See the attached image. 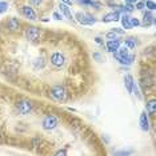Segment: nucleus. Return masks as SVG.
Segmentation results:
<instances>
[{"label":"nucleus","mask_w":156,"mask_h":156,"mask_svg":"<svg viewBox=\"0 0 156 156\" xmlns=\"http://www.w3.org/2000/svg\"><path fill=\"white\" fill-rule=\"evenodd\" d=\"M113 55H115V58L119 60L120 64H124V66L132 64V62L135 60V55L129 54V48H127L126 45H124V47H119L115 52H113Z\"/></svg>","instance_id":"f257e3e1"},{"label":"nucleus","mask_w":156,"mask_h":156,"mask_svg":"<svg viewBox=\"0 0 156 156\" xmlns=\"http://www.w3.org/2000/svg\"><path fill=\"white\" fill-rule=\"evenodd\" d=\"M58 123H59V120H58L56 116H54V115H47L43 119V123H41V126H43V128L45 131H51V129H55L56 127H58Z\"/></svg>","instance_id":"f03ea898"},{"label":"nucleus","mask_w":156,"mask_h":156,"mask_svg":"<svg viewBox=\"0 0 156 156\" xmlns=\"http://www.w3.org/2000/svg\"><path fill=\"white\" fill-rule=\"evenodd\" d=\"M51 96L56 99V100L59 101H64L66 98H67V92L64 90V87L62 86H54L51 90Z\"/></svg>","instance_id":"7ed1b4c3"},{"label":"nucleus","mask_w":156,"mask_h":156,"mask_svg":"<svg viewBox=\"0 0 156 156\" xmlns=\"http://www.w3.org/2000/svg\"><path fill=\"white\" fill-rule=\"evenodd\" d=\"M76 19L77 22L80 24H83V26H92V24H95V17H92L91 15H88V13H81V12H77L76 13Z\"/></svg>","instance_id":"20e7f679"},{"label":"nucleus","mask_w":156,"mask_h":156,"mask_svg":"<svg viewBox=\"0 0 156 156\" xmlns=\"http://www.w3.org/2000/svg\"><path fill=\"white\" fill-rule=\"evenodd\" d=\"M26 37L30 41H32V43H35V41H37V39L40 37V30H39L37 27H28L26 30Z\"/></svg>","instance_id":"39448f33"},{"label":"nucleus","mask_w":156,"mask_h":156,"mask_svg":"<svg viewBox=\"0 0 156 156\" xmlns=\"http://www.w3.org/2000/svg\"><path fill=\"white\" fill-rule=\"evenodd\" d=\"M51 63L55 67H63L66 64V56L62 52H54L51 55Z\"/></svg>","instance_id":"423d86ee"},{"label":"nucleus","mask_w":156,"mask_h":156,"mask_svg":"<svg viewBox=\"0 0 156 156\" xmlns=\"http://www.w3.org/2000/svg\"><path fill=\"white\" fill-rule=\"evenodd\" d=\"M16 107L22 115H27V113H30L31 109H32V104H31V101H28V100H20V101H17Z\"/></svg>","instance_id":"0eeeda50"},{"label":"nucleus","mask_w":156,"mask_h":156,"mask_svg":"<svg viewBox=\"0 0 156 156\" xmlns=\"http://www.w3.org/2000/svg\"><path fill=\"white\" fill-rule=\"evenodd\" d=\"M22 13L28 20H36V12H35L34 8H31L30 5H24L22 8Z\"/></svg>","instance_id":"6e6552de"},{"label":"nucleus","mask_w":156,"mask_h":156,"mask_svg":"<svg viewBox=\"0 0 156 156\" xmlns=\"http://www.w3.org/2000/svg\"><path fill=\"white\" fill-rule=\"evenodd\" d=\"M103 23H111V22H118V20H120V15L118 12H109L107 13V15L103 16Z\"/></svg>","instance_id":"1a4fd4ad"},{"label":"nucleus","mask_w":156,"mask_h":156,"mask_svg":"<svg viewBox=\"0 0 156 156\" xmlns=\"http://www.w3.org/2000/svg\"><path fill=\"white\" fill-rule=\"evenodd\" d=\"M140 128L143 129L144 132H147V131L150 129V122H148L147 113L145 112H141V115H140Z\"/></svg>","instance_id":"9d476101"},{"label":"nucleus","mask_w":156,"mask_h":156,"mask_svg":"<svg viewBox=\"0 0 156 156\" xmlns=\"http://www.w3.org/2000/svg\"><path fill=\"white\" fill-rule=\"evenodd\" d=\"M59 8H60V12L64 15L67 19H69V20H72V12H71V9H69V7L64 4V3H60L59 4Z\"/></svg>","instance_id":"9b49d317"},{"label":"nucleus","mask_w":156,"mask_h":156,"mask_svg":"<svg viewBox=\"0 0 156 156\" xmlns=\"http://www.w3.org/2000/svg\"><path fill=\"white\" fill-rule=\"evenodd\" d=\"M154 22H155V17H154V15H152V12H145L143 15V23L141 24H143L144 27L151 26Z\"/></svg>","instance_id":"f8f14e48"},{"label":"nucleus","mask_w":156,"mask_h":156,"mask_svg":"<svg viewBox=\"0 0 156 156\" xmlns=\"http://www.w3.org/2000/svg\"><path fill=\"white\" fill-rule=\"evenodd\" d=\"M105 45H107V49H108V51H109V52H112V54H113V52H115L116 49H118V48L120 47V41L118 40V39H116V40H108V41H107V44H105Z\"/></svg>","instance_id":"ddd939ff"},{"label":"nucleus","mask_w":156,"mask_h":156,"mask_svg":"<svg viewBox=\"0 0 156 156\" xmlns=\"http://www.w3.org/2000/svg\"><path fill=\"white\" fill-rule=\"evenodd\" d=\"M133 77L131 75H127L126 77H124V86H126L127 91L129 92V94H132V87H133Z\"/></svg>","instance_id":"4468645a"},{"label":"nucleus","mask_w":156,"mask_h":156,"mask_svg":"<svg viewBox=\"0 0 156 156\" xmlns=\"http://www.w3.org/2000/svg\"><path fill=\"white\" fill-rule=\"evenodd\" d=\"M147 111L151 116H155V113H156V100L155 99H151V100L147 103Z\"/></svg>","instance_id":"2eb2a0df"},{"label":"nucleus","mask_w":156,"mask_h":156,"mask_svg":"<svg viewBox=\"0 0 156 156\" xmlns=\"http://www.w3.org/2000/svg\"><path fill=\"white\" fill-rule=\"evenodd\" d=\"M124 45H126L127 48H129V49L135 48L136 47V39L135 37H127L126 41H124Z\"/></svg>","instance_id":"dca6fc26"},{"label":"nucleus","mask_w":156,"mask_h":156,"mask_svg":"<svg viewBox=\"0 0 156 156\" xmlns=\"http://www.w3.org/2000/svg\"><path fill=\"white\" fill-rule=\"evenodd\" d=\"M8 28L11 31H16L17 28H19V22H17L15 17H12V19L8 20Z\"/></svg>","instance_id":"f3484780"},{"label":"nucleus","mask_w":156,"mask_h":156,"mask_svg":"<svg viewBox=\"0 0 156 156\" xmlns=\"http://www.w3.org/2000/svg\"><path fill=\"white\" fill-rule=\"evenodd\" d=\"M122 24L126 30H131V28H132L131 27V23H129V16H127V15L122 16Z\"/></svg>","instance_id":"a211bd4d"},{"label":"nucleus","mask_w":156,"mask_h":156,"mask_svg":"<svg viewBox=\"0 0 156 156\" xmlns=\"http://www.w3.org/2000/svg\"><path fill=\"white\" fill-rule=\"evenodd\" d=\"M144 4H145L147 8H150V11H154V9L156 8V4L152 2V0H147V2H144Z\"/></svg>","instance_id":"6ab92c4d"},{"label":"nucleus","mask_w":156,"mask_h":156,"mask_svg":"<svg viewBox=\"0 0 156 156\" xmlns=\"http://www.w3.org/2000/svg\"><path fill=\"white\" fill-rule=\"evenodd\" d=\"M129 23H131V27H137L140 26V22L137 17H129Z\"/></svg>","instance_id":"aec40b11"},{"label":"nucleus","mask_w":156,"mask_h":156,"mask_svg":"<svg viewBox=\"0 0 156 156\" xmlns=\"http://www.w3.org/2000/svg\"><path fill=\"white\" fill-rule=\"evenodd\" d=\"M105 36H107L108 40H116V39H118V34H115L113 31H111V32H108Z\"/></svg>","instance_id":"412c9836"},{"label":"nucleus","mask_w":156,"mask_h":156,"mask_svg":"<svg viewBox=\"0 0 156 156\" xmlns=\"http://www.w3.org/2000/svg\"><path fill=\"white\" fill-rule=\"evenodd\" d=\"M7 8H8V4H7L5 2H0V13L5 12Z\"/></svg>","instance_id":"4be33fe9"},{"label":"nucleus","mask_w":156,"mask_h":156,"mask_svg":"<svg viewBox=\"0 0 156 156\" xmlns=\"http://www.w3.org/2000/svg\"><path fill=\"white\" fill-rule=\"evenodd\" d=\"M124 8H126V12H132L133 11V4H126V7H124Z\"/></svg>","instance_id":"5701e85b"},{"label":"nucleus","mask_w":156,"mask_h":156,"mask_svg":"<svg viewBox=\"0 0 156 156\" xmlns=\"http://www.w3.org/2000/svg\"><path fill=\"white\" fill-rule=\"evenodd\" d=\"M79 3L84 5H92V0H79Z\"/></svg>","instance_id":"b1692460"},{"label":"nucleus","mask_w":156,"mask_h":156,"mask_svg":"<svg viewBox=\"0 0 156 156\" xmlns=\"http://www.w3.org/2000/svg\"><path fill=\"white\" fill-rule=\"evenodd\" d=\"M144 7H145L144 2H136V8H137V9H143Z\"/></svg>","instance_id":"393cba45"},{"label":"nucleus","mask_w":156,"mask_h":156,"mask_svg":"<svg viewBox=\"0 0 156 156\" xmlns=\"http://www.w3.org/2000/svg\"><path fill=\"white\" fill-rule=\"evenodd\" d=\"M30 3L32 5H40L41 3H43V0H30Z\"/></svg>","instance_id":"a878e982"},{"label":"nucleus","mask_w":156,"mask_h":156,"mask_svg":"<svg viewBox=\"0 0 156 156\" xmlns=\"http://www.w3.org/2000/svg\"><path fill=\"white\" fill-rule=\"evenodd\" d=\"M112 31H113L115 34H118V35H123V34H124V31L120 30V28H112Z\"/></svg>","instance_id":"bb28decb"},{"label":"nucleus","mask_w":156,"mask_h":156,"mask_svg":"<svg viewBox=\"0 0 156 156\" xmlns=\"http://www.w3.org/2000/svg\"><path fill=\"white\" fill-rule=\"evenodd\" d=\"M56 155H58V156H66L67 155V151L66 150H60V151L56 152Z\"/></svg>","instance_id":"cd10ccee"},{"label":"nucleus","mask_w":156,"mask_h":156,"mask_svg":"<svg viewBox=\"0 0 156 156\" xmlns=\"http://www.w3.org/2000/svg\"><path fill=\"white\" fill-rule=\"evenodd\" d=\"M131 151H120V152H116V155H129Z\"/></svg>","instance_id":"c85d7f7f"},{"label":"nucleus","mask_w":156,"mask_h":156,"mask_svg":"<svg viewBox=\"0 0 156 156\" xmlns=\"http://www.w3.org/2000/svg\"><path fill=\"white\" fill-rule=\"evenodd\" d=\"M54 19H56V20H60V19H62V16H60L58 12H54Z\"/></svg>","instance_id":"c756f323"},{"label":"nucleus","mask_w":156,"mask_h":156,"mask_svg":"<svg viewBox=\"0 0 156 156\" xmlns=\"http://www.w3.org/2000/svg\"><path fill=\"white\" fill-rule=\"evenodd\" d=\"M137 0H126V3L127 4H135V3H136Z\"/></svg>","instance_id":"7c9ffc66"},{"label":"nucleus","mask_w":156,"mask_h":156,"mask_svg":"<svg viewBox=\"0 0 156 156\" xmlns=\"http://www.w3.org/2000/svg\"><path fill=\"white\" fill-rule=\"evenodd\" d=\"M62 3H64V4H71V3H72V0H62Z\"/></svg>","instance_id":"2f4dec72"},{"label":"nucleus","mask_w":156,"mask_h":156,"mask_svg":"<svg viewBox=\"0 0 156 156\" xmlns=\"http://www.w3.org/2000/svg\"><path fill=\"white\" fill-rule=\"evenodd\" d=\"M95 40H96V43H98V44H101V39H100V37H96Z\"/></svg>","instance_id":"473e14b6"},{"label":"nucleus","mask_w":156,"mask_h":156,"mask_svg":"<svg viewBox=\"0 0 156 156\" xmlns=\"http://www.w3.org/2000/svg\"><path fill=\"white\" fill-rule=\"evenodd\" d=\"M94 56H95V58H96V59H98V60H99V59H100V55H99V54H95V55H94Z\"/></svg>","instance_id":"72a5a7b5"},{"label":"nucleus","mask_w":156,"mask_h":156,"mask_svg":"<svg viewBox=\"0 0 156 156\" xmlns=\"http://www.w3.org/2000/svg\"><path fill=\"white\" fill-rule=\"evenodd\" d=\"M77 2H79V0H77Z\"/></svg>","instance_id":"f704fd0d"}]
</instances>
